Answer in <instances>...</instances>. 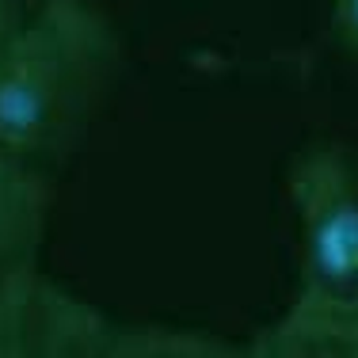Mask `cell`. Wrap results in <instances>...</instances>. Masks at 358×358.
Segmentation results:
<instances>
[{"instance_id":"7","label":"cell","mask_w":358,"mask_h":358,"mask_svg":"<svg viewBox=\"0 0 358 358\" xmlns=\"http://www.w3.org/2000/svg\"><path fill=\"white\" fill-rule=\"evenodd\" d=\"M42 8V0H0V46Z\"/></svg>"},{"instance_id":"6","label":"cell","mask_w":358,"mask_h":358,"mask_svg":"<svg viewBox=\"0 0 358 358\" xmlns=\"http://www.w3.org/2000/svg\"><path fill=\"white\" fill-rule=\"evenodd\" d=\"M331 27L339 46L358 62V0H331Z\"/></svg>"},{"instance_id":"2","label":"cell","mask_w":358,"mask_h":358,"mask_svg":"<svg viewBox=\"0 0 358 358\" xmlns=\"http://www.w3.org/2000/svg\"><path fill=\"white\" fill-rule=\"evenodd\" d=\"M297 286L248 339L259 358H358V152L320 141L289 164Z\"/></svg>"},{"instance_id":"4","label":"cell","mask_w":358,"mask_h":358,"mask_svg":"<svg viewBox=\"0 0 358 358\" xmlns=\"http://www.w3.org/2000/svg\"><path fill=\"white\" fill-rule=\"evenodd\" d=\"M54 179L0 157V282L38 263Z\"/></svg>"},{"instance_id":"1","label":"cell","mask_w":358,"mask_h":358,"mask_svg":"<svg viewBox=\"0 0 358 358\" xmlns=\"http://www.w3.org/2000/svg\"><path fill=\"white\" fill-rule=\"evenodd\" d=\"M122 42L92 0H42L0 46V157L57 176L92 130Z\"/></svg>"},{"instance_id":"3","label":"cell","mask_w":358,"mask_h":358,"mask_svg":"<svg viewBox=\"0 0 358 358\" xmlns=\"http://www.w3.org/2000/svg\"><path fill=\"white\" fill-rule=\"evenodd\" d=\"M118 320L38 263L0 282V358H110Z\"/></svg>"},{"instance_id":"5","label":"cell","mask_w":358,"mask_h":358,"mask_svg":"<svg viewBox=\"0 0 358 358\" xmlns=\"http://www.w3.org/2000/svg\"><path fill=\"white\" fill-rule=\"evenodd\" d=\"M248 355V343H229L206 328H172V324H118L110 358H210Z\"/></svg>"}]
</instances>
